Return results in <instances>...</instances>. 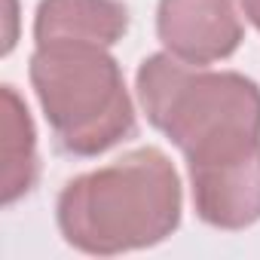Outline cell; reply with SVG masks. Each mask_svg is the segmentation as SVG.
Here are the masks:
<instances>
[{"label": "cell", "mask_w": 260, "mask_h": 260, "mask_svg": "<svg viewBox=\"0 0 260 260\" xmlns=\"http://www.w3.org/2000/svg\"><path fill=\"white\" fill-rule=\"evenodd\" d=\"M156 37L169 55L208 68L242 46L245 25L236 0H159Z\"/></svg>", "instance_id": "4"}, {"label": "cell", "mask_w": 260, "mask_h": 260, "mask_svg": "<svg viewBox=\"0 0 260 260\" xmlns=\"http://www.w3.org/2000/svg\"><path fill=\"white\" fill-rule=\"evenodd\" d=\"M242 13H245V19L260 31V0H242Z\"/></svg>", "instance_id": "7"}, {"label": "cell", "mask_w": 260, "mask_h": 260, "mask_svg": "<svg viewBox=\"0 0 260 260\" xmlns=\"http://www.w3.org/2000/svg\"><path fill=\"white\" fill-rule=\"evenodd\" d=\"M4 205L19 202L31 193L40 175L37 162V132L28 104L19 98L16 86H4Z\"/></svg>", "instance_id": "6"}, {"label": "cell", "mask_w": 260, "mask_h": 260, "mask_svg": "<svg viewBox=\"0 0 260 260\" xmlns=\"http://www.w3.org/2000/svg\"><path fill=\"white\" fill-rule=\"evenodd\" d=\"M128 31L122 0H40L34 13V43H95L116 46Z\"/></svg>", "instance_id": "5"}, {"label": "cell", "mask_w": 260, "mask_h": 260, "mask_svg": "<svg viewBox=\"0 0 260 260\" xmlns=\"http://www.w3.org/2000/svg\"><path fill=\"white\" fill-rule=\"evenodd\" d=\"M184 190L159 147H138L71 178L55 199L64 242L92 257H116L166 242L181 226Z\"/></svg>", "instance_id": "2"}, {"label": "cell", "mask_w": 260, "mask_h": 260, "mask_svg": "<svg viewBox=\"0 0 260 260\" xmlns=\"http://www.w3.org/2000/svg\"><path fill=\"white\" fill-rule=\"evenodd\" d=\"M135 92L147 122L187 159V175L260 153V86L239 71H208L156 52L138 64Z\"/></svg>", "instance_id": "1"}, {"label": "cell", "mask_w": 260, "mask_h": 260, "mask_svg": "<svg viewBox=\"0 0 260 260\" xmlns=\"http://www.w3.org/2000/svg\"><path fill=\"white\" fill-rule=\"evenodd\" d=\"M28 77L64 153L92 159L135 135V104L107 46L43 43L31 52Z\"/></svg>", "instance_id": "3"}]
</instances>
